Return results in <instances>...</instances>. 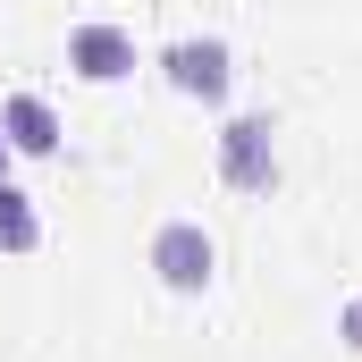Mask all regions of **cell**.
<instances>
[{"label":"cell","mask_w":362,"mask_h":362,"mask_svg":"<svg viewBox=\"0 0 362 362\" xmlns=\"http://www.w3.org/2000/svg\"><path fill=\"white\" fill-rule=\"evenodd\" d=\"M278 127L253 110V118H228L219 127V177L236 185V194H270V177H278V144H270Z\"/></svg>","instance_id":"1"},{"label":"cell","mask_w":362,"mask_h":362,"mask_svg":"<svg viewBox=\"0 0 362 362\" xmlns=\"http://www.w3.org/2000/svg\"><path fill=\"white\" fill-rule=\"evenodd\" d=\"M152 270L169 295H202L211 278H219V253H211V236L194 228V219H169L160 236H152Z\"/></svg>","instance_id":"2"},{"label":"cell","mask_w":362,"mask_h":362,"mask_svg":"<svg viewBox=\"0 0 362 362\" xmlns=\"http://www.w3.org/2000/svg\"><path fill=\"white\" fill-rule=\"evenodd\" d=\"M68 68H76L85 85H118V76H135V34H127V25L85 17V25L68 34Z\"/></svg>","instance_id":"3"},{"label":"cell","mask_w":362,"mask_h":362,"mask_svg":"<svg viewBox=\"0 0 362 362\" xmlns=\"http://www.w3.org/2000/svg\"><path fill=\"white\" fill-rule=\"evenodd\" d=\"M160 76H169L185 101H228V76H236V68H228V42L202 34V42H169V51H160Z\"/></svg>","instance_id":"4"},{"label":"cell","mask_w":362,"mask_h":362,"mask_svg":"<svg viewBox=\"0 0 362 362\" xmlns=\"http://www.w3.org/2000/svg\"><path fill=\"white\" fill-rule=\"evenodd\" d=\"M0 144L25 152V160H51V152H59V118H51V101H42V93H8V101H0Z\"/></svg>","instance_id":"5"},{"label":"cell","mask_w":362,"mask_h":362,"mask_svg":"<svg viewBox=\"0 0 362 362\" xmlns=\"http://www.w3.org/2000/svg\"><path fill=\"white\" fill-rule=\"evenodd\" d=\"M42 245V219H34V194H17V185L0 177V253H34Z\"/></svg>","instance_id":"6"},{"label":"cell","mask_w":362,"mask_h":362,"mask_svg":"<svg viewBox=\"0 0 362 362\" xmlns=\"http://www.w3.org/2000/svg\"><path fill=\"white\" fill-rule=\"evenodd\" d=\"M337 337H346V346H354V354H362V295H354V303H346V312H337Z\"/></svg>","instance_id":"7"},{"label":"cell","mask_w":362,"mask_h":362,"mask_svg":"<svg viewBox=\"0 0 362 362\" xmlns=\"http://www.w3.org/2000/svg\"><path fill=\"white\" fill-rule=\"evenodd\" d=\"M0 177H8V144H0Z\"/></svg>","instance_id":"8"}]
</instances>
